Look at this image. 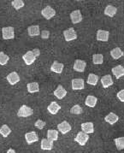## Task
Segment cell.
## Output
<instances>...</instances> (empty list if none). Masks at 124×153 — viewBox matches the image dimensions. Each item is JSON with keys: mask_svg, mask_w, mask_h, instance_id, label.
Wrapping results in <instances>:
<instances>
[{"mask_svg": "<svg viewBox=\"0 0 124 153\" xmlns=\"http://www.w3.org/2000/svg\"><path fill=\"white\" fill-rule=\"evenodd\" d=\"M33 114V110L27 105H22L17 112L19 117H28Z\"/></svg>", "mask_w": 124, "mask_h": 153, "instance_id": "obj_1", "label": "cell"}, {"mask_svg": "<svg viewBox=\"0 0 124 153\" xmlns=\"http://www.w3.org/2000/svg\"><path fill=\"white\" fill-rule=\"evenodd\" d=\"M14 27H8L2 28V35L4 39H13L15 38V32Z\"/></svg>", "mask_w": 124, "mask_h": 153, "instance_id": "obj_2", "label": "cell"}, {"mask_svg": "<svg viewBox=\"0 0 124 153\" xmlns=\"http://www.w3.org/2000/svg\"><path fill=\"white\" fill-rule=\"evenodd\" d=\"M89 140V135L85 134L84 132H79L76 137L74 138V141L77 142L80 146H85Z\"/></svg>", "mask_w": 124, "mask_h": 153, "instance_id": "obj_3", "label": "cell"}, {"mask_svg": "<svg viewBox=\"0 0 124 153\" xmlns=\"http://www.w3.org/2000/svg\"><path fill=\"white\" fill-rule=\"evenodd\" d=\"M63 36L66 41H72L77 39V33L73 27H69L63 32Z\"/></svg>", "mask_w": 124, "mask_h": 153, "instance_id": "obj_4", "label": "cell"}, {"mask_svg": "<svg viewBox=\"0 0 124 153\" xmlns=\"http://www.w3.org/2000/svg\"><path fill=\"white\" fill-rule=\"evenodd\" d=\"M36 56H35V55L33 54V52L32 51H27L26 54H24V55L22 56V59H23V61H24V62L27 64V65H31V64H33L34 62H35V60H36Z\"/></svg>", "mask_w": 124, "mask_h": 153, "instance_id": "obj_5", "label": "cell"}, {"mask_svg": "<svg viewBox=\"0 0 124 153\" xmlns=\"http://www.w3.org/2000/svg\"><path fill=\"white\" fill-rule=\"evenodd\" d=\"M41 15L43 16L47 20L51 19L53 16H55L56 15V11L54 9H52L50 6H46L45 8H44L41 11Z\"/></svg>", "mask_w": 124, "mask_h": 153, "instance_id": "obj_6", "label": "cell"}, {"mask_svg": "<svg viewBox=\"0 0 124 153\" xmlns=\"http://www.w3.org/2000/svg\"><path fill=\"white\" fill-rule=\"evenodd\" d=\"M86 66H87V63L86 62L83 61V60H80V59H77L75 60L74 63V71L76 72H79V73H82L85 71L86 69Z\"/></svg>", "mask_w": 124, "mask_h": 153, "instance_id": "obj_7", "label": "cell"}, {"mask_svg": "<svg viewBox=\"0 0 124 153\" xmlns=\"http://www.w3.org/2000/svg\"><path fill=\"white\" fill-rule=\"evenodd\" d=\"M109 36H110V33L106 30H102L99 29L97 32V40L99 41H102V42H107L109 40Z\"/></svg>", "mask_w": 124, "mask_h": 153, "instance_id": "obj_8", "label": "cell"}, {"mask_svg": "<svg viewBox=\"0 0 124 153\" xmlns=\"http://www.w3.org/2000/svg\"><path fill=\"white\" fill-rule=\"evenodd\" d=\"M70 19H71V22L73 24H77V23H80L81 21H82V15L81 12L79 10H76L72 11L70 14Z\"/></svg>", "mask_w": 124, "mask_h": 153, "instance_id": "obj_9", "label": "cell"}, {"mask_svg": "<svg viewBox=\"0 0 124 153\" xmlns=\"http://www.w3.org/2000/svg\"><path fill=\"white\" fill-rule=\"evenodd\" d=\"M71 126H70V124L68 123V122H66V121H63L62 123H59L58 125H57V129H58V131L62 134H68V132L71 130Z\"/></svg>", "mask_w": 124, "mask_h": 153, "instance_id": "obj_10", "label": "cell"}, {"mask_svg": "<svg viewBox=\"0 0 124 153\" xmlns=\"http://www.w3.org/2000/svg\"><path fill=\"white\" fill-rule=\"evenodd\" d=\"M101 84H102V86L104 88H108L111 86H112L114 84V81H113V79H112L111 75L110 74H106V75H104L102 78H101Z\"/></svg>", "mask_w": 124, "mask_h": 153, "instance_id": "obj_11", "label": "cell"}, {"mask_svg": "<svg viewBox=\"0 0 124 153\" xmlns=\"http://www.w3.org/2000/svg\"><path fill=\"white\" fill-rule=\"evenodd\" d=\"M73 90H82L85 87V82L82 79H74L71 82Z\"/></svg>", "mask_w": 124, "mask_h": 153, "instance_id": "obj_12", "label": "cell"}, {"mask_svg": "<svg viewBox=\"0 0 124 153\" xmlns=\"http://www.w3.org/2000/svg\"><path fill=\"white\" fill-rule=\"evenodd\" d=\"M25 139H26V141L27 144L31 145L34 142H37L39 140V137H38V134L35 133V132H29V133H27L25 134Z\"/></svg>", "mask_w": 124, "mask_h": 153, "instance_id": "obj_13", "label": "cell"}, {"mask_svg": "<svg viewBox=\"0 0 124 153\" xmlns=\"http://www.w3.org/2000/svg\"><path fill=\"white\" fill-rule=\"evenodd\" d=\"M111 72L117 79H120L121 77L124 76V67L122 65H117L116 67L112 68Z\"/></svg>", "mask_w": 124, "mask_h": 153, "instance_id": "obj_14", "label": "cell"}, {"mask_svg": "<svg viewBox=\"0 0 124 153\" xmlns=\"http://www.w3.org/2000/svg\"><path fill=\"white\" fill-rule=\"evenodd\" d=\"M81 130L87 134L94 133V126L93 123H84L81 124Z\"/></svg>", "mask_w": 124, "mask_h": 153, "instance_id": "obj_15", "label": "cell"}, {"mask_svg": "<svg viewBox=\"0 0 124 153\" xmlns=\"http://www.w3.org/2000/svg\"><path fill=\"white\" fill-rule=\"evenodd\" d=\"M7 80H8L9 83L10 85H15V84L18 83L19 81H20V76H19V74L16 72H11V73L8 74Z\"/></svg>", "mask_w": 124, "mask_h": 153, "instance_id": "obj_16", "label": "cell"}, {"mask_svg": "<svg viewBox=\"0 0 124 153\" xmlns=\"http://www.w3.org/2000/svg\"><path fill=\"white\" fill-rule=\"evenodd\" d=\"M53 93H54V95L58 99H62V98L67 95V91L63 88V86L59 85V86H57V88H56V90L54 91Z\"/></svg>", "mask_w": 124, "mask_h": 153, "instance_id": "obj_17", "label": "cell"}, {"mask_svg": "<svg viewBox=\"0 0 124 153\" xmlns=\"http://www.w3.org/2000/svg\"><path fill=\"white\" fill-rule=\"evenodd\" d=\"M119 120V117H118L117 115H116L115 113L113 112H111L109 113L105 117V121L106 123H108L111 125H114L116 123H117V121Z\"/></svg>", "mask_w": 124, "mask_h": 153, "instance_id": "obj_18", "label": "cell"}, {"mask_svg": "<svg viewBox=\"0 0 124 153\" xmlns=\"http://www.w3.org/2000/svg\"><path fill=\"white\" fill-rule=\"evenodd\" d=\"M47 110L51 115H56V114H57V112L61 110V106L56 102H51L49 104V106L47 107Z\"/></svg>", "mask_w": 124, "mask_h": 153, "instance_id": "obj_19", "label": "cell"}, {"mask_svg": "<svg viewBox=\"0 0 124 153\" xmlns=\"http://www.w3.org/2000/svg\"><path fill=\"white\" fill-rule=\"evenodd\" d=\"M40 147L44 151H50L53 148V142L49 140L48 139H43L41 140Z\"/></svg>", "mask_w": 124, "mask_h": 153, "instance_id": "obj_20", "label": "cell"}, {"mask_svg": "<svg viewBox=\"0 0 124 153\" xmlns=\"http://www.w3.org/2000/svg\"><path fill=\"white\" fill-rule=\"evenodd\" d=\"M63 67H64V65L62 63L55 61L52 63V65L50 66V70L54 73L61 74L63 70Z\"/></svg>", "mask_w": 124, "mask_h": 153, "instance_id": "obj_21", "label": "cell"}, {"mask_svg": "<svg viewBox=\"0 0 124 153\" xmlns=\"http://www.w3.org/2000/svg\"><path fill=\"white\" fill-rule=\"evenodd\" d=\"M97 102H98V98L93 96V95H89V96H87L86 100H85V104L90 108H93L96 106Z\"/></svg>", "mask_w": 124, "mask_h": 153, "instance_id": "obj_22", "label": "cell"}, {"mask_svg": "<svg viewBox=\"0 0 124 153\" xmlns=\"http://www.w3.org/2000/svg\"><path fill=\"white\" fill-rule=\"evenodd\" d=\"M123 55V51L119 47H116V48H114V49L111 51V57L113 59L117 60L119 58H121Z\"/></svg>", "mask_w": 124, "mask_h": 153, "instance_id": "obj_23", "label": "cell"}, {"mask_svg": "<svg viewBox=\"0 0 124 153\" xmlns=\"http://www.w3.org/2000/svg\"><path fill=\"white\" fill-rule=\"evenodd\" d=\"M99 76L97 74H88V77H87V82L88 85H91V86H96L99 82Z\"/></svg>", "mask_w": 124, "mask_h": 153, "instance_id": "obj_24", "label": "cell"}, {"mask_svg": "<svg viewBox=\"0 0 124 153\" xmlns=\"http://www.w3.org/2000/svg\"><path fill=\"white\" fill-rule=\"evenodd\" d=\"M104 12H105V16H108L110 17H113V16H115V15L117 12V9L113 5H107Z\"/></svg>", "mask_w": 124, "mask_h": 153, "instance_id": "obj_25", "label": "cell"}, {"mask_svg": "<svg viewBox=\"0 0 124 153\" xmlns=\"http://www.w3.org/2000/svg\"><path fill=\"white\" fill-rule=\"evenodd\" d=\"M27 32L29 36H38L40 34V31H39V26L38 25H33V26H30L27 28Z\"/></svg>", "mask_w": 124, "mask_h": 153, "instance_id": "obj_26", "label": "cell"}, {"mask_svg": "<svg viewBox=\"0 0 124 153\" xmlns=\"http://www.w3.org/2000/svg\"><path fill=\"white\" fill-rule=\"evenodd\" d=\"M47 139L50 141H56L58 140V131L54 129H50L47 131Z\"/></svg>", "mask_w": 124, "mask_h": 153, "instance_id": "obj_27", "label": "cell"}, {"mask_svg": "<svg viewBox=\"0 0 124 153\" xmlns=\"http://www.w3.org/2000/svg\"><path fill=\"white\" fill-rule=\"evenodd\" d=\"M27 88L29 93H34V92H39V86L37 82H31L27 85Z\"/></svg>", "mask_w": 124, "mask_h": 153, "instance_id": "obj_28", "label": "cell"}, {"mask_svg": "<svg viewBox=\"0 0 124 153\" xmlns=\"http://www.w3.org/2000/svg\"><path fill=\"white\" fill-rule=\"evenodd\" d=\"M10 133H11V129L10 128L9 126H7L6 124L3 125V126L0 128V134L2 135L3 137H4V138L8 137Z\"/></svg>", "mask_w": 124, "mask_h": 153, "instance_id": "obj_29", "label": "cell"}, {"mask_svg": "<svg viewBox=\"0 0 124 153\" xmlns=\"http://www.w3.org/2000/svg\"><path fill=\"white\" fill-rule=\"evenodd\" d=\"M93 62L96 65L102 64L104 62V56L102 54H94L93 56Z\"/></svg>", "mask_w": 124, "mask_h": 153, "instance_id": "obj_30", "label": "cell"}, {"mask_svg": "<svg viewBox=\"0 0 124 153\" xmlns=\"http://www.w3.org/2000/svg\"><path fill=\"white\" fill-rule=\"evenodd\" d=\"M115 141V144H116V146L117 148V150L121 151V150H123L124 149V137H119L114 140Z\"/></svg>", "mask_w": 124, "mask_h": 153, "instance_id": "obj_31", "label": "cell"}, {"mask_svg": "<svg viewBox=\"0 0 124 153\" xmlns=\"http://www.w3.org/2000/svg\"><path fill=\"white\" fill-rule=\"evenodd\" d=\"M82 111H83V110L79 104H75L70 109L71 114H74V115H80L82 113Z\"/></svg>", "mask_w": 124, "mask_h": 153, "instance_id": "obj_32", "label": "cell"}, {"mask_svg": "<svg viewBox=\"0 0 124 153\" xmlns=\"http://www.w3.org/2000/svg\"><path fill=\"white\" fill-rule=\"evenodd\" d=\"M11 4L16 10H20L21 8L24 6V2L22 0H13Z\"/></svg>", "mask_w": 124, "mask_h": 153, "instance_id": "obj_33", "label": "cell"}, {"mask_svg": "<svg viewBox=\"0 0 124 153\" xmlns=\"http://www.w3.org/2000/svg\"><path fill=\"white\" fill-rule=\"evenodd\" d=\"M10 60L9 56H7L6 54H4V52H0V65H5L7 62Z\"/></svg>", "mask_w": 124, "mask_h": 153, "instance_id": "obj_34", "label": "cell"}, {"mask_svg": "<svg viewBox=\"0 0 124 153\" xmlns=\"http://www.w3.org/2000/svg\"><path fill=\"white\" fill-rule=\"evenodd\" d=\"M34 126L39 129H43L45 126V123L42 120H38L37 122L34 123Z\"/></svg>", "mask_w": 124, "mask_h": 153, "instance_id": "obj_35", "label": "cell"}, {"mask_svg": "<svg viewBox=\"0 0 124 153\" xmlns=\"http://www.w3.org/2000/svg\"><path fill=\"white\" fill-rule=\"evenodd\" d=\"M117 98L121 101V102H124V89L119 91L117 94Z\"/></svg>", "mask_w": 124, "mask_h": 153, "instance_id": "obj_36", "label": "cell"}, {"mask_svg": "<svg viewBox=\"0 0 124 153\" xmlns=\"http://www.w3.org/2000/svg\"><path fill=\"white\" fill-rule=\"evenodd\" d=\"M50 37V32L48 30H43L41 32V38L43 39H47Z\"/></svg>", "mask_w": 124, "mask_h": 153, "instance_id": "obj_37", "label": "cell"}, {"mask_svg": "<svg viewBox=\"0 0 124 153\" xmlns=\"http://www.w3.org/2000/svg\"><path fill=\"white\" fill-rule=\"evenodd\" d=\"M32 51L33 52V54L35 55V56H36V57H38L40 55V51H39V49H33V51Z\"/></svg>", "mask_w": 124, "mask_h": 153, "instance_id": "obj_38", "label": "cell"}, {"mask_svg": "<svg viewBox=\"0 0 124 153\" xmlns=\"http://www.w3.org/2000/svg\"><path fill=\"white\" fill-rule=\"evenodd\" d=\"M6 153H16V152L13 149H9V151H8Z\"/></svg>", "mask_w": 124, "mask_h": 153, "instance_id": "obj_39", "label": "cell"}]
</instances>
